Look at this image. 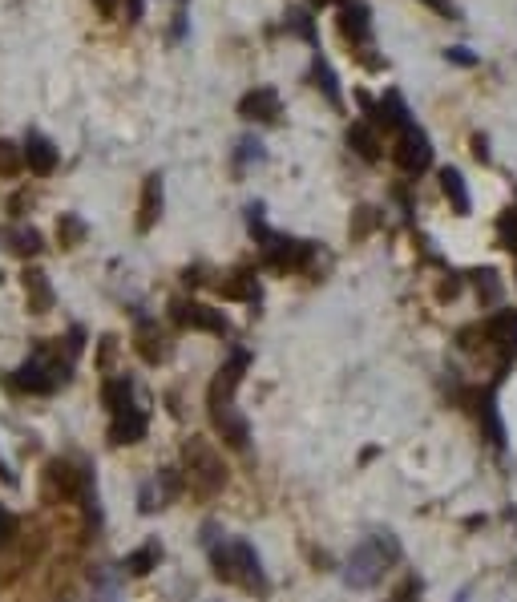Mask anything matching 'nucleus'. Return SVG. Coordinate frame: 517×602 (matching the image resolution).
I'll list each match as a JSON object with an SVG mask.
<instances>
[{
    "instance_id": "dca6fc26",
    "label": "nucleus",
    "mask_w": 517,
    "mask_h": 602,
    "mask_svg": "<svg viewBox=\"0 0 517 602\" xmlns=\"http://www.w3.org/2000/svg\"><path fill=\"white\" fill-rule=\"evenodd\" d=\"M214 425H219V432H222V441H227V445H234V449L247 445V420L234 417V409L214 412Z\"/></svg>"
},
{
    "instance_id": "39448f33",
    "label": "nucleus",
    "mask_w": 517,
    "mask_h": 602,
    "mask_svg": "<svg viewBox=\"0 0 517 602\" xmlns=\"http://www.w3.org/2000/svg\"><path fill=\"white\" fill-rule=\"evenodd\" d=\"M247 360H251L247 352H234L231 360L219 368V376H214V384H211V417L214 412H222V409H231V397H234V389H239L243 372H247Z\"/></svg>"
},
{
    "instance_id": "f03ea898",
    "label": "nucleus",
    "mask_w": 517,
    "mask_h": 602,
    "mask_svg": "<svg viewBox=\"0 0 517 602\" xmlns=\"http://www.w3.org/2000/svg\"><path fill=\"white\" fill-rule=\"evenodd\" d=\"M182 465H186V482H191L199 493H219L227 485V469H222V457L214 453V445L206 437H191L182 445Z\"/></svg>"
},
{
    "instance_id": "a878e982",
    "label": "nucleus",
    "mask_w": 517,
    "mask_h": 602,
    "mask_svg": "<svg viewBox=\"0 0 517 602\" xmlns=\"http://www.w3.org/2000/svg\"><path fill=\"white\" fill-rule=\"evenodd\" d=\"M445 57H449V61H457V65H473V53H469V49H449Z\"/></svg>"
},
{
    "instance_id": "423d86ee",
    "label": "nucleus",
    "mask_w": 517,
    "mask_h": 602,
    "mask_svg": "<svg viewBox=\"0 0 517 602\" xmlns=\"http://www.w3.org/2000/svg\"><path fill=\"white\" fill-rule=\"evenodd\" d=\"M397 162H400V171H408V174H420L425 166L432 162V150H429V138L420 134L417 126H400V142H397Z\"/></svg>"
},
{
    "instance_id": "393cba45",
    "label": "nucleus",
    "mask_w": 517,
    "mask_h": 602,
    "mask_svg": "<svg viewBox=\"0 0 517 602\" xmlns=\"http://www.w3.org/2000/svg\"><path fill=\"white\" fill-rule=\"evenodd\" d=\"M8 538H13V514L0 510V545H5Z\"/></svg>"
},
{
    "instance_id": "f8f14e48",
    "label": "nucleus",
    "mask_w": 517,
    "mask_h": 602,
    "mask_svg": "<svg viewBox=\"0 0 517 602\" xmlns=\"http://www.w3.org/2000/svg\"><path fill=\"white\" fill-rule=\"evenodd\" d=\"M158 211H162V178L150 174L146 186H142V206H138V231H150V227H154Z\"/></svg>"
},
{
    "instance_id": "b1692460",
    "label": "nucleus",
    "mask_w": 517,
    "mask_h": 602,
    "mask_svg": "<svg viewBox=\"0 0 517 602\" xmlns=\"http://www.w3.org/2000/svg\"><path fill=\"white\" fill-rule=\"evenodd\" d=\"M8 243H13L16 255H36V251H41V234L36 231H13L8 234Z\"/></svg>"
},
{
    "instance_id": "9d476101",
    "label": "nucleus",
    "mask_w": 517,
    "mask_h": 602,
    "mask_svg": "<svg viewBox=\"0 0 517 602\" xmlns=\"http://www.w3.org/2000/svg\"><path fill=\"white\" fill-rule=\"evenodd\" d=\"M239 114L243 118H251V121H275L279 118V93L275 89H255V93H247V98L239 101Z\"/></svg>"
},
{
    "instance_id": "4468645a",
    "label": "nucleus",
    "mask_w": 517,
    "mask_h": 602,
    "mask_svg": "<svg viewBox=\"0 0 517 602\" xmlns=\"http://www.w3.org/2000/svg\"><path fill=\"white\" fill-rule=\"evenodd\" d=\"M138 356H142L146 364H158L166 356V348H162V336H158V327L150 324V319H142V324H138Z\"/></svg>"
},
{
    "instance_id": "412c9836",
    "label": "nucleus",
    "mask_w": 517,
    "mask_h": 602,
    "mask_svg": "<svg viewBox=\"0 0 517 602\" xmlns=\"http://www.w3.org/2000/svg\"><path fill=\"white\" fill-rule=\"evenodd\" d=\"M57 239H61V247H78V243L86 239V223L73 219V214H61V223H57Z\"/></svg>"
},
{
    "instance_id": "6e6552de",
    "label": "nucleus",
    "mask_w": 517,
    "mask_h": 602,
    "mask_svg": "<svg viewBox=\"0 0 517 602\" xmlns=\"http://www.w3.org/2000/svg\"><path fill=\"white\" fill-rule=\"evenodd\" d=\"M146 437V417H142V409H121L114 412V425H109V441L114 445H134V441H142Z\"/></svg>"
},
{
    "instance_id": "9b49d317",
    "label": "nucleus",
    "mask_w": 517,
    "mask_h": 602,
    "mask_svg": "<svg viewBox=\"0 0 517 602\" xmlns=\"http://www.w3.org/2000/svg\"><path fill=\"white\" fill-rule=\"evenodd\" d=\"M485 336H489V340H493L497 348H501L505 356L517 352V316H513V312H497V316L485 324Z\"/></svg>"
},
{
    "instance_id": "cd10ccee",
    "label": "nucleus",
    "mask_w": 517,
    "mask_h": 602,
    "mask_svg": "<svg viewBox=\"0 0 517 602\" xmlns=\"http://www.w3.org/2000/svg\"><path fill=\"white\" fill-rule=\"evenodd\" d=\"M0 477H5V482H8V485H13V482H16V477H13V473H8V465H5V457H0Z\"/></svg>"
},
{
    "instance_id": "6ab92c4d",
    "label": "nucleus",
    "mask_w": 517,
    "mask_h": 602,
    "mask_svg": "<svg viewBox=\"0 0 517 602\" xmlns=\"http://www.w3.org/2000/svg\"><path fill=\"white\" fill-rule=\"evenodd\" d=\"M347 146H356V154L368 158V162H376V154H380V146H376V138H372L368 126H352V130H347Z\"/></svg>"
},
{
    "instance_id": "5701e85b",
    "label": "nucleus",
    "mask_w": 517,
    "mask_h": 602,
    "mask_svg": "<svg viewBox=\"0 0 517 602\" xmlns=\"http://www.w3.org/2000/svg\"><path fill=\"white\" fill-rule=\"evenodd\" d=\"M21 166H25L21 150H16L13 142H5V138H0V174H5V178H13V174H21Z\"/></svg>"
},
{
    "instance_id": "a211bd4d",
    "label": "nucleus",
    "mask_w": 517,
    "mask_h": 602,
    "mask_svg": "<svg viewBox=\"0 0 517 602\" xmlns=\"http://www.w3.org/2000/svg\"><path fill=\"white\" fill-rule=\"evenodd\" d=\"M106 409H114V412H121V409H129V397H134V384L126 380V376H118V380H109L106 384Z\"/></svg>"
},
{
    "instance_id": "f3484780",
    "label": "nucleus",
    "mask_w": 517,
    "mask_h": 602,
    "mask_svg": "<svg viewBox=\"0 0 517 602\" xmlns=\"http://www.w3.org/2000/svg\"><path fill=\"white\" fill-rule=\"evenodd\" d=\"M440 186H445V194L453 199L457 214H469V194H465V178L457 171H440Z\"/></svg>"
},
{
    "instance_id": "c85d7f7f",
    "label": "nucleus",
    "mask_w": 517,
    "mask_h": 602,
    "mask_svg": "<svg viewBox=\"0 0 517 602\" xmlns=\"http://www.w3.org/2000/svg\"><path fill=\"white\" fill-rule=\"evenodd\" d=\"M98 8L101 13H114V0H98Z\"/></svg>"
},
{
    "instance_id": "0eeeda50",
    "label": "nucleus",
    "mask_w": 517,
    "mask_h": 602,
    "mask_svg": "<svg viewBox=\"0 0 517 602\" xmlns=\"http://www.w3.org/2000/svg\"><path fill=\"white\" fill-rule=\"evenodd\" d=\"M174 319L182 327H194V332H214V336H227V319L222 312H214V307L206 304H174Z\"/></svg>"
},
{
    "instance_id": "4be33fe9",
    "label": "nucleus",
    "mask_w": 517,
    "mask_h": 602,
    "mask_svg": "<svg viewBox=\"0 0 517 602\" xmlns=\"http://www.w3.org/2000/svg\"><path fill=\"white\" fill-rule=\"evenodd\" d=\"M222 296H231V299H251L255 296V279H251V271H234L231 284H222Z\"/></svg>"
},
{
    "instance_id": "ddd939ff",
    "label": "nucleus",
    "mask_w": 517,
    "mask_h": 602,
    "mask_svg": "<svg viewBox=\"0 0 517 602\" xmlns=\"http://www.w3.org/2000/svg\"><path fill=\"white\" fill-rule=\"evenodd\" d=\"M25 296H29V312H49L53 307V287L45 271H25Z\"/></svg>"
},
{
    "instance_id": "7ed1b4c3",
    "label": "nucleus",
    "mask_w": 517,
    "mask_h": 602,
    "mask_svg": "<svg viewBox=\"0 0 517 602\" xmlns=\"http://www.w3.org/2000/svg\"><path fill=\"white\" fill-rule=\"evenodd\" d=\"M214 574L227 582H239V586L267 590V582L259 574V558L247 542H227L222 550H214Z\"/></svg>"
},
{
    "instance_id": "1a4fd4ad",
    "label": "nucleus",
    "mask_w": 517,
    "mask_h": 602,
    "mask_svg": "<svg viewBox=\"0 0 517 602\" xmlns=\"http://www.w3.org/2000/svg\"><path fill=\"white\" fill-rule=\"evenodd\" d=\"M21 158L29 162L33 174H53V171H57V150H53V142H49V138H41V134L25 138Z\"/></svg>"
},
{
    "instance_id": "2eb2a0df",
    "label": "nucleus",
    "mask_w": 517,
    "mask_h": 602,
    "mask_svg": "<svg viewBox=\"0 0 517 602\" xmlns=\"http://www.w3.org/2000/svg\"><path fill=\"white\" fill-rule=\"evenodd\" d=\"M340 29L352 41H368V8L364 5H344L340 8Z\"/></svg>"
},
{
    "instance_id": "bb28decb",
    "label": "nucleus",
    "mask_w": 517,
    "mask_h": 602,
    "mask_svg": "<svg viewBox=\"0 0 517 602\" xmlns=\"http://www.w3.org/2000/svg\"><path fill=\"white\" fill-rule=\"evenodd\" d=\"M425 5H432V8H440V13H453V8H449V0H425Z\"/></svg>"
},
{
    "instance_id": "f257e3e1",
    "label": "nucleus",
    "mask_w": 517,
    "mask_h": 602,
    "mask_svg": "<svg viewBox=\"0 0 517 602\" xmlns=\"http://www.w3.org/2000/svg\"><path fill=\"white\" fill-rule=\"evenodd\" d=\"M397 558H400L397 538H392V534H372V538H364L352 550L347 570H344V582L347 586H356V590H368L384 578V570H388Z\"/></svg>"
},
{
    "instance_id": "20e7f679",
    "label": "nucleus",
    "mask_w": 517,
    "mask_h": 602,
    "mask_svg": "<svg viewBox=\"0 0 517 602\" xmlns=\"http://www.w3.org/2000/svg\"><path fill=\"white\" fill-rule=\"evenodd\" d=\"M69 380V368H61V364H49L45 356H33L25 368H16L13 372V389H21V392H53L57 384Z\"/></svg>"
},
{
    "instance_id": "aec40b11",
    "label": "nucleus",
    "mask_w": 517,
    "mask_h": 602,
    "mask_svg": "<svg viewBox=\"0 0 517 602\" xmlns=\"http://www.w3.org/2000/svg\"><path fill=\"white\" fill-rule=\"evenodd\" d=\"M158 558H162V550L150 542V545H142L138 554H129V558H126V570H129V574H150V570L158 566Z\"/></svg>"
}]
</instances>
